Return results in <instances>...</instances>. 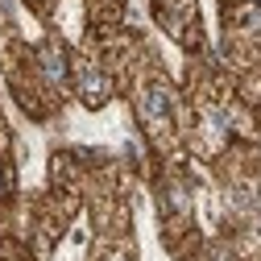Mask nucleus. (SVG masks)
Wrapping results in <instances>:
<instances>
[{"mask_svg":"<svg viewBox=\"0 0 261 261\" xmlns=\"http://www.w3.org/2000/svg\"><path fill=\"white\" fill-rule=\"evenodd\" d=\"M42 71H46V75H50L54 83L62 79V54H58L54 46H46V50H42Z\"/></svg>","mask_w":261,"mask_h":261,"instance_id":"obj_2","label":"nucleus"},{"mask_svg":"<svg viewBox=\"0 0 261 261\" xmlns=\"http://www.w3.org/2000/svg\"><path fill=\"white\" fill-rule=\"evenodd\" d=\"M166 108H170V95L162 91V87H149L145 91V112L149 116H166Z\"/></svg>","mask_w":261,"mask_h":261,"instance_id":"obj_1","label":"nucleus"}]
</instances>
